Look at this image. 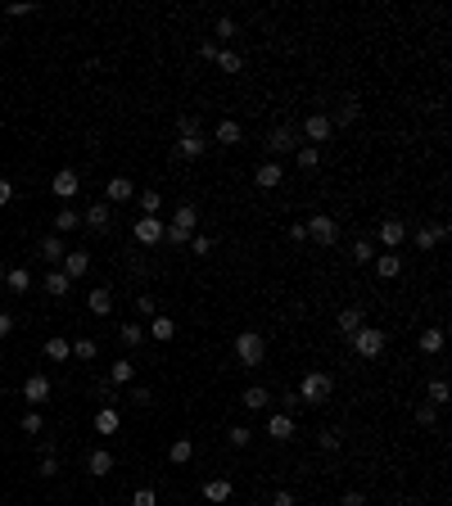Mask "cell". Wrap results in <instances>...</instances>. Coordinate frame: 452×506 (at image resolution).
<instances>
[{"label": "cell", "mask_w": 452, "mask_h": 506, "mask_svg": "<svg viewBox=\"0 0 452 506\" xmlns=\"http://www.w3.org/2000/svg\"><path fill=\"white\" fill-rule=\"evenodd\" d=\"M385 344H389V334L380 330V325H362V330H357L353 339H348V348H353V353L362 357V362H376V357L385 353Z\"/></svg>", "instance_id": "6da1fadb"}, {"label": "cell", "mask_w": 452, "mask_h": 506, "mask_svg": "<svg viewBox=\"0 0 452 506\" xmlns=\"http://www.w3.org/2000/svg\"><path fill=\"white\" fill-rule=\"evenodd\" d=\"M330 393H335V380L326 376V371H308V376L299 380V402H308V407H321Z\"/></svg>", "instance_id": "7a4b0ae2"}, {"label": "cell", "mask_w": 452, "mask_h": 506, "mask_svg": "<svg viewBox=\"0 0 452 506\" xmlns=\"http://www.w3.org/2000/svg\"><path fill=\"white\" fill-rule=\"evenodd\" d=\"M236 357H240V367H262V357H267V339L253 330H240L236 334Z\"/></svg>", "instance_id": "3957f363"}, {"label": "cell", "mask_w": 452, "mask_h": 506, "mask_svg": "<svg viewBox=\"0 0 452 506\" xmlns=\"http://www.w3.org/2000/svg\"><path fill=\"white\" fill-rule=\"evenodd\" d=\"M163 227H168L163 217H136V222H131V240L154 249V244H163Z\"/></svg>", "instance_id": "277c9868"}, {"label": "cell", "mask_w": 452, "mask_h": 506, "mask_svg": "<svg viewBox=\"0 0 452 506\" xmlns=\"http://www.w3.org/2000/svg\"><path fill=\"white\" fill-rule=\"evenodd\" d=\"M303 227H308V240H317V244H335V240H339V222L326 217V213H313Z\"/></svg>", "instance_id": "5b68a950"}, {"label": "cell", "mask_w": 452, "mask_h": 506, "mask_svg": "<svg viewBox=\"0 0 452 506\" xmlns=\"http://www.w3.org/2000/svg\"><path fill=\"white\" fill-rule=\"evenodd\" d=\"M208 154V136H177V145H172V159H181V163H199Z\"/></svg>", "instance_id": "8992f818"}, {"label": "cell", "mask_w": 452, "mask_h": 506, "mask_svg": "<svg viewBox=\"0 0 452 506\" xmlns=\"http://www.w3.org/2000/svg\"><path fill=\"white\" fill-rule=\"evenodd\" d=\"M376 240L385 244V253H394V249L407 240V227H403V217H385L380 222V231H376Z\"/></svg>", "instance_id": "52a82bcc"}, {"label": "cell", "mask_w": 452, "mask_h": 506, "mask_svg": "<svg viewBox=\"0 0 452 506\" xmlns=\"http://www.w3.org/2000/svg\"><path fill=\"white\" fill-rule=\"evenodd\" d=\"M77 190H82V176H77L73 168H59V172H54V181H50V194L68 204V199H73Z\"/></svg>", "instance_id": "ba28073f"}, {"label": "cell", "mask_w": 452, "mask_h": 506, "mask_svg": "<svg viewBox=\"0 0 452 506\" xmlns=\"http://www.w3.org/2000/svg\"><path fill=\"white\" fill-rule=\"evenodd\" d=\"M330 118H326V113H313V118H308V122H303V127H299V136H308V145H317V150H321V145H326V140H330Z\"/></svg>", "instance_id": "9c48e42d"}, {"label": "cell", "mask_w": 452, "mask_h": 506, "mask_svg": "<svg viewBox=\"0 0 452 506\" xmlns=\"http://www.w3.org/2000/svg\"><path fill=\"white\" fill-rule=\"evenodd\" d=\"M23 398H27V407H41V402H50V376H27L23 380Z\"/></svg>", "instance_id": "30bf717a"}, {"label": "cell", "mask_w": 452, "mask_h": 506, "mask_svg": "<svg viewBox=\"0 0 452 506\" xmlns=\"http://www.w3.org/2000/svg\"><path fill=\"white\" fill-rule=\"evenodd\" d=\"M136 199V181L131 176H109L104 181V204H127Z\"/></svg>", "instance_id": "8fae6325"}, {"label": "cell", "mask_w": 452, "mask_h": 506, "mask_svg": "<svg viewBox=\"0 0 452 506\" xmlns=\"http://www.w3.org/2000/svg\"><path fill=\"white\" fill-rule=\"evenodd\" d=\"M59 271H64L68 280H82L91 271V253H87V249H68L64 262H59Z\"/></svg>", "instance_id": "7c38bea8"}, {"label": "cell", "mask_w": 452, "mask_h": 506, "mask_svg": "<svg viewBox=\"0 0 452 506\" xmlns=\"http://www.w3.org/2000/svg\"><path fill=\"white\" fill-rule=\"evenodd\" d=\"M267 150L276 154V159H280V154H294V150H299V127H276L267 136Z\"/></svg>", "instance_id": "4fadbf2b"}, {"label": "cell", "mask_w": 452, "mask_h": 506, "mask_svg": "<svg viewBox=\"0 0 452 506\" xmlns=\"http://www.w3.org/2000/svg\"><path fill=\"white\" fill-rule=\"evenodd\" d=\"M109 222H113V204H104V199H95L82 213V227H91V231H109Z\"/></svg>", "instance_id": "5bb4252c"}, {"label": "cell", "mask_w": 452, "mask_h": 506, "mask_svg": "<svg viewBox=\"0 0 452 506\" xmlns=\"http://www.w3.org/2000/svg\"><path fill=\"white\" fill-rule=\"evenodd\" d=\"M267 434L276 443H290L294 439V416H290V411H271V416H267Z\"/></svg>", "instance_id": "9a60e30c"}, {"label": "cell", "mask_w": 452, "mask_h": 506, "mask_svg": "<svg viewBox=\"0 0 452 506\" xmlns=\"http://www.w3.org/2000/svg\"><path fill=\"white\" fill-rule=\"evenodd\" d=\"M280 181H285V168H280L276 159H267L258 172H253V185H258V190H276Z\"/></svg>", "instance_id": "2e32d148"}, {"label": "cell", "mask_w": 452, "mask_h": 506, "mask_svg": "<svg viewBox=\"0 0 452 506\" xmlns=\"http://www.w3.org/2000/svg\"><path fill=\"white\" fill-rule=\"evenodd\" d=\"M443 235H448V222H439V227H416V231H411V240H416L420 253H430V249L439 244Z\"/></svg>", "instance_id": "e0dca14e"}, {"label": "cell", "mask_w": 452, "mask_h": 506, "mask_svg": "<svg viewBox=\"0 0 452 506\" xmlns=\"http://www.w3.org/2000/svg\"><path fill=\"white\" fill-rule=\"evenodd\" d=\"M240 140H245V127L236 118H222L213 127V145H240Z\"/></svg>", "instance_id": "ac0fdd59"}, {"label": "cell", "mask_w": 452, "mask_h": 506, "mask_svg": "<svg viewBox=\"0 0 452 506\" xmlns=\"http://www.w3.org/2000/svg\"><path fill=\"white\" fill-rule=\"evenodd\" d=\"M371 267H376L380 280H398V276H403V258H398V253H376V262H371Z\"/></svg>", "instance_id": "d6986e66"}, {"label": "cell", "mask_w": 452, "mask_h": 506, "mask_svg": "<svg viewBox=\"0 0 452 506\" xmlns=\"http://www.w3.org/2000/svg\"><path fill=\"white\" fill-rule=\"evenodd\" d=\"M36 253H41L50 267H59V262H64V253H68V249H64V235H45L41 244H36Z\"/></svg>", "instance_id": "ffe728a7"}, {"label": "cell", "mask_w": 452, "mask_h": 506, "mask_svg": "<svg viewBox=\"0 0 452 506\" xmlns=\"http://www.w3.org/2000/svg\"><path fill=\"white\" fill-rule=\"evenodd\" d=\"M168 227L190 231V235H194V227H199V208H194V204H177V213H172V222H168Z\"/></svg>", "instance_id": "44dd1931"}, {"label": "cell", "mask_w": 452, "mask_h": 506, "mask_svg": "<svg viewBox=\"0 0 452 506\" xmlns=\"http://www.w3.org/2000/svg\"><path fill=\"white\" fill-rule=\"evenodd\" d=\"M335 325H339V334H344V339H353V334L366 325V321H362V308H344V312L335 317Z\"/></svg>", "instance_id": "7402d4cb"}, {"label": "cell", "mask_w": 452, "mask_h": 506, "mask_svg": "<svg viewBox=\"0 0 452 506\" xmlns=\"http://www.w3.org/2000/svg\"><path fill=\"white\" fill-rule=\"evenodd\" d=\"M240 402H245L249 411H267V407H271V393H267L262 384H249L245 393H240Z\"/></svg>", "instance_id": "603a6c76"}, {"label": "cell", "mask_w": 452, "mask_h": 506, "mask_svg": "<svg viewBox=\"0 0 452 506\" xmlns=\"http://www.w3.org/2000/svg\"><path fill=\"white\" fill-rule=\"evenodd\" d=\"M87 470L95 474V479H104V474L113 470V452H109V448H95V452L87 457Z\"/></svg>", "instance_id": "cb8c5ba5"}, {"label": "cell", "mask_w": 452, "mask_h": 506, "mask_svg": "<svg viewBox=\"0 0 452 506\" xmlns=\"http://www.w3.org/2000/svg\"><path fill=\"white\" fill-rule=\"evenodd\" d=\"M420 353H425V357L443 353V330H439V325H425V330H420Z\"/></svg>", "instance_id": "d4e9b609"}, {"label": "cell", "mask_w": 452, "mask_h": 506, "mask_svg": "<svg viewBox=\"0 0 452 506\" xmlns=\"http://www.w3.org/2000/svg\"><path fill=\"white\" fill-rule=\"evenodd\" d=\"M87 308H91L95 317H109V312H113V294H109L104 285H100V290H91V294H87Z\"/></svg>", "instance_id": "484cf974"}, {"label": "cell", "mask_w": 452, "mask_h": 506, "mask_svg": "<svg viewBox=\"0 0 452 506\" xmlns=\"http://www.w3.org/2000/svg\"><path fill=\"white\" fill-rule=\"evenodd\" d=\"M118 425H122L118 407H100L95 411V434H118Z\"/></svg>", "instance_id": "4316f807"}, {"label": "cell", "mask_w": 452, "mask_h": 506, "mask_svg": "<svg viewBox=\"0 0 452 506\" xmlns=\"http://www.w3.org/2000/svg\"><path fill=\"white\" fill-rule=\"evenodd\" d=\"M82 227V213H73V208H59V213H54V235H68V231H77Z\"/></svg>", "instance_id": "83f0119b"}, {"label": "cell", "mask_w": 452, "mask_h": 506, "mask_svg": "<svg viewBox=\"0 0 452 506\" xmlns=\"http://www.w3.org/2000/svg\"><path fill=\"white\" fill-rule=\"evenodd\" d=\"M45 357H50V362H68V357H73V344H68L64 334H50V339H45Z\"/></svg>", "instance_id": "f1b7e54d"}, {"label": "cell", "mask_w": 452, "mask_h": 506, "mask_svg": "<svg viewBox=\"0 0 452 506\" xmlns=\"http://www.w3.org/2000/svg\"><path fill=\"white\" fill-rule=\"evenodd\" d=\"M5 285H10L14 294H27V290H32V271H27V267H10V271H5Z\"/></svg>", "instance_id": "f546056e"}, {"label": "cell", "mask_w": 452, "mask_h": 506, "mask_svg": "<svg viewBox=\"0 0 452 506\" xmlns=\"http://www.w3.org/2000/svg\"><path fill=\"white\" fill-rule=\"evenodd\" d=\"M357 118H362V104H357V100H344V108L330 118V127H353Z\"/></svg>", "instance_id": "4dcf8cb0"}, {"label": "cell", "mask_w": 452, "mask_h": 506, "mask_svg": "<svg viewBox=\"0 0 452 506\" xmlns=\"http://www.w3.org/2000/svg\"><path fill=\"white\" fill-rule=\"evenodd\" d=\"M109 380H113V384H131V380H136V362H131V357L113 362V367H109Z\"/></svg>", "instance_id": "1f68e13d"}, {"label": "cell", "mask_w": 452, "mask_h": 506, "mask_svg": "<svg viewBox=\"0 0 452 506\" xmlns=\"http://www.w3.org/2000/svg\"><path fill=\"white\" fill-rule=\"evenodd\" d=\"M145 334H150V339H159V344H168V339L177 334V325H172V317H154V321H150V330H145Z\"/></svg>", "instance_id": "d6a6232c"}, {"label": "cell", "mask_w": 452, "mask_h": 506, "mask_svg": "<svg viewBox=\"0 0 452 506\" xmlns=\"http://www.w3.org/2000/svg\"><path fill=\"white\" fill-rule=\"evenodd\" d=\"M204 497H208V502H217V506H222L226 497H231V479H204Z\"/></svg>", "instance_id": "836d02e7"}, {"label": "cell", "mask_w": 452, "mask_h": 506, "mask_svg": "<svg viewBox=\"0 0 452 506\" xmlns=\"http://www.w3.org/2000/svg\"><path fill=\"white\" fill-rule=\"evenodd\" d=\"M68 290H73V280H68V276H64V271L54 267V271H50V276H45V294H54V299H64V294H68Z\"/></svg>", "instance_id": "e575fe53"}, {"label": "cell", "mask_w": 452, "mask_h": 506, "mask_svg": "<svg viewBox=\"0 0 452 506\" xmlns=\"http://www.w3.org/2000/svg\"><path fill=\"white\" fill-rule=\"evenodd\" d=\"M190 457H194V443H190V439H172V448H168V461H172V465H185Z\"/></svg>", "instance_id": "d590c367"}, {"label": "cell", "mask_w": 452, "mask_h": 506, "mask_svg": "<svg viewBox=\"0 0 452 506\" xmlns=\"http://www.w3.org/2000/svg\"><path fill=\"white\" fill-rule=\"evenodd\" d=\"M376 262V244L371 240H353V267H371Z\"/></svg>", "instance_id": "8d00e7d4"}, {"label": "cell", "mask_w": 452, "mask_h": 506, "mask_svg": "<svg viewBox=\"0 0 452 506\" xmlns=\"http://www.w3.org/2000/svg\"><path fill=\"white\" fill-rule=\"evenodd\" d=\"M236 36H240V23H236V19H226V14H222V19L213 23V41H236Z\"/></svg>", "instance_id": "74e56055"}, {"label": "cell", "mask_w": 452, "mask_h": 506, "mask_svg": "<svg viewBox=\"0 0 452 506\" xmlns=\"http://www.w3.org/2000/svg\"><path fill=\"white\" fill-rule=\"evenodd\" d=\"M163 213V194L159 190H140V217H159Z\"/></svg>", "instance_id": "f35d334b"}, {"label": "cell", "mask_w": 452, "mask_h": 506, "mask_svg": "<svg viewBox=\"0 0 452 506\" xmlns=\"http://www.w3.org/2000/svg\"><path fill=\"white\" fill-rule=\"evenodd\" d=\"M294 159H299L303 172H313L317 163H321V150H317V145H299V150H294Z\"/></svg>", "instance_id": "ab89813d"}, {"label": "cell", "mask_w": 452, "mask_h": 506, "mask_svg": "<svg viewBox=\"0 0 452 506\" xmlns=\"http://www.w3.org/2000/svg\"><path fill=\"white\" fill-rule=\"evenodd\" d=\"M425 402H430V407H443V402H448V380H430V384H425Z\"/></svg>", "instance_id": "60d3db41"}, {"label": "cell", "mask_w": 452, "mask_h": 506, "mask_svg": "<svg viewBox=\"0 0 452 506\" xmlns=\"http://www.w3.org/2000/svg\"><path fill=\"white\" fill-rule=\"evenodd\" d=\"M217 68H222V73H240V68H245V59H240L236 50H217Z\"/></svg>", "instance_id": "b9f144b4"}, {"label": "cell", "mask_w": 452, "mask_h": 506, "mask_svg": "<svg viewBox=\"0 0 452 506\" xmlns=\"http://www.w3.org/2000/svg\"><path fill=\"white\" fill-rule=\"evenodd\" d=\"M177 136H204V127H199L194 113H181V118H177Z\"/></svg>", "instance_id": "7bdbcfd3"}, {"label": "cell", "mask_w": 452, "mask_h": 506, "mask_svg": "<svg viewBox=\"0 0 452 506\" xmlns=\"http://www.w3.org/2000/svg\"><path fill=\"white\" fill-rule=\"evenodd\" d=\"M249 439H253L249 425H231V430H226V443H231V448H249Z\"/></svg>", "instance_id": "ee69618b"}, {"label": "cell", "mask_w": 452, "mask_h": 506, "mask_svg": "<svg viewBox=\"0 0 452 506\" xmlns=\"http://www.w3.org/2000/svg\"><path fill=\"white\" fill-rule=\"evenodd\" d=\"M118 339H122L127 348H140V339H145V325H136V321H131V325H122V330H118Z\"/></svg>", "instance_id": "f6af8a7d"}, {"label": "cell", "mask_w": 452, "mask_h": 506, "mask_svg": "<svg viewBox=\"0 0 452 506\" xmlns=\"http://www.w3.org/2000/svg\"><path fill=\"white\" fill-rule=\"evenodd\" d=\"M190 253H194V258H208V253H213V240L194 231V235H190Z\"/></svg>", "instance_id": "bcb514c9"}, {"label": "cell", "mask_w": 452, "mask_h": 506, "mask_svg": "<svg viewBox=\"0 0 452 506\" xmlns=\"http://www.w3.org/2000/svg\"><path fill=\"white\" fill-rule=\"evenodd\" d=\"M416 420L425 425V430H434V425H439V407H430V402H420V407H416Z\"/></svg>", "instance_id": "7dc6e473"}, {"label": "cell", "mask_w": 452, "mask_h": 506, "mask_svg": "<svg viewBox=\"0 0 452 506\" xmlns=\"http://www.w3.org/2000/svg\"><path fill=\"white\" fill-rule=\"evenodd\" d=\"M95 353H100L95 339H77V344H73V357H82V362H95Z\"/></svg>", "instance_id": "c3c4849f"}, {"label": "cell", "mask_w": 452, "mask_h": 506, "mask_svg": "<svg viewBox=\"0 0 452 506\" xmlns=\"http://www.w3.org/2000/svg\"><path fill=\"white\" fill-rule=\"evenodd\" d=\"M41 430H45L41 411H23V434H41Z\"/></svg>", "instance_id": "681fc988"}, {"label": "cell", "mask_w": 452, "mask_h": 506, "mask_svg": "<svg viewBox=\"0 0 452 506\" xmlns=\"http://www.w3.org/2000/svg\"><path fill=\"white\" fill-rule=\"evenodd\" d=\"M36 474H41V479H54V474H59V461H54V452H41V465H36Z\"/></svg>", "instance_id": "f907efd6"}, {"label": "cell", "mask_w": 452, "mask_h": 506, "mask_svg": "<svg viewBox=\"0 0 452 506\" xmlns=\"http://www.w3.org/2000/svg\"><path fill=\"white\" fill-rule=\"evenodd\" d=\"M131 506H159V493H154V488H136V493H131Z\"/></svg>", "instance_id": "816d5d0a"}, {"label": "cell", "mask_w": 452, "mask_h": 506, "mask_svg": "<svg viewBox=\"0 0 452 506\" xmlns=\"http://www.w3.org/2000/svg\"><path fill=\"white\" fill-rule=\"evenodd\" d=\"M217 50H222V45H217V41H213V36H208V41H204V45H199V54H204L208 64H217Z\"/></svg>", "instance_id": "f5cc1de1"}, {"label": "cell", "mask_w": 452, "mask_h": 506, "mask_svg": "<svg viewBox=\"0 0 452 506\" xmlns=\"http://www.w3.org/2000/svg\"><path fill=\"white\" fill-rule=\"evenodd\" d=\"M136 312L140 317H154V299H150V294H140V299H136Z\"/></svg>", "instance_id": "db71d44e"}, {"label": "cell", "mask_w": 452, "mask_h": 506, "mask_svg": "<svg viewBox=\"0 0 452 506\" xmlns=\"http://www.w3.org/2000/svg\"><path fill=\"white\" fill-rule=\"evenodd\" d=\"M321 448H326V452H339V434L326 430V434H321Z\"/></svg>", "instance_id": "11a10c76"}, {"label": "cell", "mask_w": 452, "mask_h": 506, "mask_svg": "<svg viewBox=\"0 0 452 506\" xmlns=\"http://www.w3.org/2000/svg\"><path fill=\"white\" fill-rule=\"evenodd\" d=\"M5 14H10V19H27V14H36V5H10Z\"/></svg>", "instance_id": "9f6ffc18"}, {"label": "cell", "mask_w": 452, "mask_h": 506, "mask_svg": "<svg viewBox=\"0 0 452 506\" xmlns=\"http://www.w3.org/2000/svg\"><path fill=\"white\" fill-rule=\"evenodd\" d=\"M339 506H366V497L357 493V488H348V493H344V502H339Z\"/></svg>", "instance_id": "6f0895ef"}, {"label": "cell", "mask_w": 452, "mask_h": 506, "mask_svg": "<svg viewBox=\"0 0 452 506\" xmlns=\"http://www.w3.org/2000/svg\"><path fill=\"white\" fill-rule=\"evenodd\" d=\"M271 506H294V493H290V488H280V493L271 497Z\"/></svg>", "instance_id": "680465c9"}, {"label": "cell", "mask_w": 452, "mask_h": 506, "mask_svg": "<svg viewBox=\"0 0 452 506\" xmlns=\"http://www.w3.org/2000/svg\"><path fill=\"white\" fill-rule=\"evenodd\" d=\"M10 330H14V317L5 312V308H0V339H5V334H10Z\"/></svg>", "instance_id": "91938a15"}, {"label": "cell", "mask_w": 452, "mask_h": 506, "mask_svg": "<svg viewBox=\"0 0 452 506\" xmlns=\"http://www.w3.org/2000/svg\"><path fill=\"white\" fill-rule=\"evenodd\" d=\"M290 240H294V244H299V240H308V227H303V222H294V227H290Z\"/></svg>", "instance_id": "94428289"}, {"label": "cell", "mask_w": 452, "mask_h": 506, "mask_svg": "<svg viewBox=\"0 0 452 506\" xmlns=\"http://www.w3.org/2000/svg\"><path fill=\"white\" fill-rule=\"evenodd\" d=\"M10 199H14V185H10V181H0V208L10 204Z\"/></svg>", "instance_id": "6125c7cd"}, {"label": "cell", "mask_w": 452, "mask_h": 506, "mask_svg": "<svg viewBox=\"0 0 452 506\" xmlns=\"http://www.w3.org/2000/svg\"><path fill=\"white\" fill-rule=\"evenodd\" d=\"M0 45H5V32H0Z\"/></svg>", "instance_id": "be15d7a7"}]
</instances>
